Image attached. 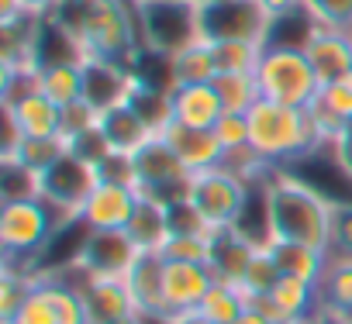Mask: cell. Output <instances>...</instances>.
<instances>
[{
	"label": "cell",
	"instance_id": "obj_24",
	"mask_svg": "<svg viewBox=\"0 0 352 324\" xmlns=\"http://www.w3.org/2000/svg\"><path fill=\"white\" fill-rule=\"evenodd\" d=\"M97 128L104 131V138H107V145L114 148V152H121V155H131V152H138L155 131L142 121V114L124 100V104H118V107H107V111H100V117H97Z\"/></svg>",
	"mask_w": 352,
	"mask_h": 324
},
{
	"label": "cell",
	"instance_id": "obj_3",
	"mask_svg": "<svg viewBox=\"0 0 352 324\" xmlns=\"http://www.w3.org/2000/svg\"><path fill=\"white\" fill-rule=\"evenodd\" d=\"M249 145L273 170H283L290 162H297L300 155L324 145V138L318 135L307 107H287V104H276V100H259L249 111Z\"/></svg>",
	"mask_w": 352,
	"mask_h": 324
},
{
	"label": "cell",
	"instance_id": "obj_4",
	"mask_svg": "<svg viewBox=\"0 0 352 324\" xmlns=\"http://www.w3.org/2000/svg\"><path fill=\"white\" fill-rule=\"evenodd\" d=\"M66 218H59L45 200H18L0 204V248H4V269H18L35 276L42 252Z\"/></svg>",
	"mask_w": 352,
	"mask_h": 324
},
{
	"label": "cell",
	"instance_id": "obj_27",
	"mask_svg": "<svg viewBox=\"0 0 352 324\" xmlns=\"http://www.w3.org/2000/svg\"><path fill=\"white\" fill-rule=\"evenodd\" d=\"M169 76H173V86L211 83V80L218 76L214 59H211V45H208V42H194L190 49L169 56Z\"/></svg>",
	"mask_w": 352,
	"mask_h": 324
},
{
	"label": "cell",
	"instance_id": "obj_28",
	"mask_svg": "<svg viewBox=\"0 0 352 324\" xmlns=\"http://www.w3.org/2000/svg\"><path fill=\"white\" fill-rule=\"evenodd\" d=\"M211 83H214V90L221 97V107L228 114H249L263 100L256 73H218Z\"/></svg>",
	"mask_w": 352,
	"mask_h": 324
},
{
	"label": "cell",
	"instance_id": "obj_42",
	"mask_svg": "<svg viewBox=\"0 0 352 324\" xmlns=\"http://www.w3.org/2000/svg\"><path fill=\"white\" fill-rule=\"evenodd\" d=\"M331 259H352V204L335 207L331 214V245H328Z\"/></svg>",
	"mask_w": 352,
	"mask_h": 324
},
{
	"label": "cell",
	"instance_id": "obj_46",
	"mask_svg": "<svg viewBox=\"0 0 352 324\" xmlns=\"http://www.w3.org/2000/svg\"><path fill=\"white\" fill-rule=\"evenodd\" d=\"M235 324H276V321H273V317H270V314H266L259 303H252V307H249V310H245V314L235 321Z\"/></svg>",
	"mask_w": 352,
	"mask_h": 324
},
{
	"label": "cell",
	"instance_id": "obj_37",
	"mask_svg": "<svg viewBox=\"0 0 352 324\" xmlns=\"http://www.w3.org/2000/svg\"><path fill=\"white\" fill-rule=\"evenodd\" d=\"M8 324H59V314H56L52 293H49V286H45V279H42V276H35L32 293L25 297L21 310H18V314H14V321H8Z\"/></svg>",
	"mask_w": 352,
	"mask_h": 324
},
{
	"label": "cell",
	"instance_id": "obj_12",
	"mask_svg": "<svg viewBox=\"0 0 352 324\" xmlns=\"http://www.w3.org/2000/svg\"><path fill=\"white\" fill-rule=\"evenodd\" d=\"M138 204H142V194L135 187L97 180L94 194L87 197V204L80 211V221L94 231H128Z\"/></svg>",
	"mask_w": 352,
	"mask_h": 324
},
{
	"label": "cell",
	"instance_id": "obj_44",
	"mask_svg": "<svg viewBox=\"0 0 352 324\" xmlns=\"http://www.w3.org/2000/svg\"><path fill=\"white\" fill-rule=\"evenodd\" d=\"M97 117H100V114H97L87 100H76V104L63 107V138H73V135H80V131L94 128V124H97Z\"/></svg>",
	"mask_w": 352,
	"mask_h": 324
},
{
	"label": "cell",
	"instance_id": "obj_47",
	"mask_svg": "<svg viewBox=\"0 0 352 324\" xmlns=\"http://www.w3.org/2000/svg\"><path fill=\"white\" fill-rule=\"evenodd\" d=\"M173 324H211V321H204L201 310H187V314H176Z\"/></svg>",
	"mask_w": 352,
	"mask_h": 324
},
{
	"label": "cell",
	"instance_id": "obj_9",
	"mask_svg": "<svg viewBox=\"0 0 352 324\" xmlns=\"http://www.w3.org/2000/svg\"><path fill=\"white\" fill-rule=\"evenodd\" d=\"M249 190H252V183H245L242 176H235L225 166H214V170H204V173L190 176L187 200L204 214V221L214 231H221V228L239 224V214L249 200Z\"/></svg>",
	"mask_w": 352,
	"mask_h": 324
},
{
	"label": "cell",
	"instance_id": "obj_34",
	"mask_svg": "<svg viewBox=\"0 0 352 324\" xmlns=\"http://www.w3.org/2000/svg\"><path fill=\"white\" fill-rule=\"evenodd\" d=\"M0 200L18 204V200H38V173H32L21 162L0 155Z\"/></svg>",
	"mask_w": 352,
	"mask_h": 324
},
{
	"label": "cell",
	"instance_id": "obj_16",
	"mask_svg": "<svg viewBox=\"0 0 352 324\" xmlns=\"http://www.w3.org/2000/svg\"><path fill=\"white\" fill-rule=\"evenodd\" d=\"M304 56H307L314 76L321 80V86L335 83L352 73V32L314 25L311 35L304 38Z\"/></svg>",
	"mask_w": 352,
	"mask_h": 324
},
{
	"label": "cell",
	"instance_id": "obj_41",
	"mask_svg": "<svg viewBox=\"0 0 352 324\" xmlns=\"http://www.w3.org/2000/svg\"><path fill=\"white\" fill-rule=\"evenodd\" d=\"M314 25L352 32V0H300Z\"/></svg>",
	"mask_w": 352,
	"mask_h": 324
},
{
	"label": "cell",
	"instance_id": "obj_20",
	"mask_svg": "<svg viewBox=\"0 0 352 324\" xmlns=\"http://www.w3.org/2000/svg\"><path fill=\"white\" fill-rule=\"evenodd\" d=\"M169 104H173V121L187 124V128H214L221 121V114H225L214 83L173 86L169 90Z\"/></svg>",
	"mask_w": 352,
	"mask_h": 324
},
{
	"label": "cell",
	"instance_id": "obj_1",
	"mask_svg": "<svg viewBox=\"0 0 352 324\" xmlns=\"http://www.w3.org/2000/svg\"><path fill=\"white\" fill-rule=\"evenodd\" d=\"M49 18L73 35L83 56L118 59L131 66L142 49L131 0H63Z\"/></svg>",
	"mask_w": 352,
	"mask_h": 324
},
{
	"label": "cell",
	"instance_id": "obj_35",
	"mask_svg": "<svg viewBox=\"0 0 352 324\" xmlns=\"http://www.w3.org/2000/svg\"><path fill=\"white\" fill-rule=\"evenodd\" d=\"M283 273L276 269V262H273V255H270V248L263 245V248H256V255H252V262H249V269H245V276H242V283H239V290L245 293V300H249V307L252 303H259L273 286H276V279H280Z\"/></svg>",
	"mask_w": 352,
	"mask_h": 324
},
{
	"label": "cell",
	"instance_id": "obj_7",
	"mask_svg": "<svg viewBox=\"0 0 352 324\" xmlns=\"http://www.w3.org/2000/svg\"><path fill=\"white\" fill-rule=\"evenodd\" d=\"M201 42H270L273 18L263 0H197Z\"/></svg>",
	"mask_w": 352,
	"mask_h": 324
},
{
	"label": "cell",
	"instance_id": "obj_48",
	"mask_svg": "<svg viewBox=\"0 0 352 324\" xmlns=\"http://www.w3.org/2000/svg\"><path fill=\"white\" fill-rule=\"evenodd\" d=\"M107 324H138V314H131V317H121V321H107Z\"/></svg>",
	"mask_w": 352,
	"mask_h": 324
},
{
	"label": "cell",
	"instance_id": "obj_11",
	"mask_svg": "<svg viewBox=\"0 0 352 324\" xmlns=\"http://www.w3.org/2000/svg\"><path fill=\"white\" fill-rule=\"evenodd\" d=\"M135 255H138V245L131 242L128 231H94V228H87L73 269H80L87 276H124L128 266L135 262Z\"/></svg>",
	"mask_w": 352,
	"mask_h": 324
},
{
	"label": "cell",
	"instance_id": "obj_36",
	"mask_svg": "<svg viewBox=\"0 0 352 324\" xmlns=\"http://www.w3.org/2000/svg\"><path fill=\"white\" fill-rule=\"evenodd\" d=\"M35 276H38V273H35ZM35 276L18 273V269H4V273H0V324L14 321V314L21 310L25 297H28L32 286H35Z\"/></svg>",
	"mask_w": 352,
	"mask_h": 324
},
{
	"label": "cell",
	"instance_id": "obj_40",
	"mask_svg": "<svg viewBox=\"0 0 352 324\" xmlns=\"http://www.w3.org/2000/svg\"><path fill=\"white\" fill-rule=\"evenodd\" d=\"M66 152L69 155H76L80 162H87V166H100L104 159H111L114 155V148L107 145V138H104V131L94 124V128H87V131H80V135H73V138H66Z\"/></svg>",
	"mask_w": 352,
	"mask_h": 324
},
{
	"label": "cell",
	"instance_id": "obj_32",
	"mask_svg": "<svg viewBox=\"0 0 352 324\" xmlns=\"http://www.w3.org/2000/svg\"><path fill=\"white\" fill-rule=\"evenodd\" d=\"M4 155L21 162V166H28L32 173H45L52 162H59L66 155V138H28V135H21V141Z\"/></svg>",
	"mask_w": 352,
	"mask_h": 324
},
{
	"label": "cell",
	"instance_id": "obj_30",
	"mask_svg": "<svg viewBox=\"0 0 352 324\" xmlns=\"http://www.w3.org/2000/svg\"><path fill=\"white\" fill-rule=\"evenodd\" d=\"M83 62V59H80ZM80 62H59V66H45L38 69L42 76V93L59 104V107H69L76 100H83V73H80Z\"/></svg>",
	"mask_w": 352,
	"mask_h": 324
},
{
	"label": "cell",
	"instance_id": "obj_49",
	"mask_svg": "<svg viewBox=\"0 0 352 324\" xmlns=\"http://www.w3.org/2000/svg\"><path fill=\"white\" fill-rule=\"evenodd\" d=\"M321 324H349V321H338V317H328V314H324V321H321Z\"/></svg>",
	"mask_w": 352,
	"mask_h": 324
},
{
	"label": "cell",
	"instance_id": "obj_33",
	"mask_svg": "<svg viewBox=\"0 0 352 324\" xmlns=\"http://www.w3.org/2000/svg\"><path fill=\"white\" fill-rule=\"evenodd\" d=\"M218 73H256L263 49L259 42H208Z\"/></svg>",
	"mask_w": 352,
	"mask_h": 324
},
{
	"label": "cell",
	"instance_id": "obj_31",
	"mask_svg": "<svg viewBox=\"0 0 352 324\" xmlns=\"http://www.w3.org/2000/svg\"><path fill=\"white\" fill-rule=\"evenodd\" d=\"M201 317L204 321H211V324H235L245 310H249V300H245V293L239 290V286H232V283H214L211 290H208V297L201 300Z\"/></svg>",
	"mask_w": 352,
	"mask_h": 324
},
{
	"label": "cell",
	"instance_id": "obj_39",
	"mask_svg": "<svg viewBox=\"0 0 352 324\" xmlns=\"http://www.w3.org/2000/svg\"><path fill=\"white\" fill-rule=\"evenodd\" d=\"M159 252L169 262H208L211 259V235H169Z\"/></svg>",
	"mask_w": 352,
	"mask_h": 324
},
{
	"label": "cell",
	"instance_id": "obj_50",
	"mask_svg": "<svg viewBox=\"0 0 352 324\" xmlns=\"http://www.w3.org/2000/svg\"><path fill=\"white\" fill-rule=\"evenodd\" d=\"M349 324H352V321H349Z\"/></svg>",
	"mask_w": 352,
	"mask_h": 324
},
{
	"label": "cell",
	"instance_id": "obj_23",
	"mask_svg": "<svg viewBox=\"0 0 352 324\" xmlns=\"http://www.w3.org/2000/svg\"><path fill=\"white\" fill-rule=\"evenodd\" d=\"M28 138H63V107L52 104L42 90L21 97L18 104H0Z\"/></svg>",
	"mask_w": 352,
	"mask_h": 324
},
{
	"label": "cell",
	"instance_id": "obj_15",
	"mask_svg": "<svg viewBox=\"0 0 352 324\" xmlns=\"http://www.w3.org/2000/svg\"><path fill=\"white\" fill-rule=\"evenodd\" d=\"M214 273L208 262H169L162 266V300H166V314H187L197 310L201 300L208 297V290L214 286Z\"/></svg>",
	"mask_w": 352,
	"mask_h": 324
},
{
	"label": "cell",
	"instance_id": "obj_19",
	"mask_svg": "<svg viewBox=\"0 0 352 324\" xmlns=\"http://www.w3.org/2000/svg\"><path fill=\"white\" fill-rule=\"evenodd\" d=\"M307 111L324 141H335L345 128H352V73L335 83H324Z\"/></svg>",
	"mask_w": 352,
	"mask_h": 324
},
{
	"label": "cell",
	"instance_id": "obj_22",
	"mask_svg": "<svg viewBox=\"0 0 352 324\" xmlns=\"http://www.w3.org/2000/svg\"><path fill=\"white\" fill-rule=\"evenodd\" d=\"M256 248L259 245H252L249 238H242L235 228L214 231L211 235V259H208L214 279L239 286L242 276H245V269H249V262H252V255H256Z\"/></svg>",
	"mask_w": 352,
	"mask_h": 324
},
{
	"label": "cell",
	"instance_id": "obj_8",
	"mask_svg": "<svg viewBox=\"0 0 352 324\" xmlns=\"http://www.w3.org/2000/svg\"><path fill=\"white\" fill-rule=\"evenodd\" d=\"M131 173H135V190L159 204L187 197V187L194 176L162 135H152L138 152H131Z\"/></svg>",
	"mask_w": 352,
	"mask_h": 324
},
{
	"label": "cell",
	"instance_id": "obj_45",
	"mask_svg": "<svg viewBox=\"0 0 352 324\" xmlns=\"http://www.w3.org/2000/svg\"><path fill=\"white\" fill-rule=\"evenodd\" d=\"M63 0H0V11H28V14H52Z\"/></svg>",
	"mask_w": 352,
	"mask_h": 324
},
{
	"label": "cell",
	"instance_id": "obj_25",
	"mask_svg": "<svg viewBox=\"0 0 352 324\" xmlns=\"http://www.w3.org/2000/svg\"><path fill=\"white\" fill-rule=\"evenodd\" d=\"M266 248H270V255H273V262L283 276H300L307 283H321V276L328 269V259H331L321 248L294 245V242H270Z\"/></svg>",
	"mask_w": 352,
	"mask_h": 324
},
{
	"label": "cell",
	"instance_id": "obj_2",
	"mask_svg": "<svg viewBox=\"0 0 352 324\" xmlns=\"http://www.w3.org/2000/svg\"><path fill=\"white\" fill-rule=\"evenodd\" d=\"M266 211H270V242H294L328 252L335 204H328L321 194L276 170L266 180Z\"/></svg>",
	"mask_w": 352,
	"mask_h": 324
},
{
	"label": "cell",
	"instance_id": "obj_5",
	"mask_svg": "<svg viewBox=\"0 0 352 324\" xmlns=\"http://www.w3.org/2000/svg\"><path fill=\"white\" fill-rule=\"evenodd\" d=\"M138 45L155 56H176L201 42V4L197 0H131Z\"/></svg>",
	"mask_w": 352,
	"mask_h": 324
},
{
	"label": "cell",
	"instance_id": "obj_10",
	"mask_svg": "<svg viewBox=\"0 0 352 324\" xmlns=\"http://www.w3.org/2000/svg\"><path fill=\"white\" fill-rule=\"evenodd\" d=\"M97 187V170L80 162L76 155H63L45 173H38V200H45L59 218H80L87 197Z\"/></svg>",
	"mask_w": 352,
	"mask_h": 324
},
{
	"label": "cell",
	"instance_id": "obj_14",
	"mask_svg": "<svg viewBox=\"0 0 352 324\" xmlns=\"http://www.w3.org/2000/svg\"><path fill=\"white\" fill-rule=\"evenodd\" d=\"M259 307L276 324H300V321H321L324 317L318 283H307L300 276H280L276 286L259 300Z\"/></svg>",
	"mask_w": 352,
	"mask_h": 324
},
{
	"label": "cell",
	"instance_id": "obj_26",
	"mask_svg": "<svg viewBox=\"0 0 352 324\" xmlns=\"http://www.w3.org/2000/svg\"><path fill=\"white\" fill-rule=\"evenodd\" d=\"M318 293H321V307L328 317L352 321V259H328Z\"/></svg>",
	"mask_w": 352,
	"mask_h": 324
},
{
	"label": "cell",
	"instance_id": "obj_21",
	"mask_svg": "<svg viewBox=\"0 0 352 324\" xmlns=\"http://www.w3.org/2000/svg\"><path fill=\"white\" fill-rule=\"evenodd\" d=\"M162 252L159 248H138L135 262L124 273L128 293L135 300V310H162L166 314V300H162Z\"/></svg>",
	"mask_w": 352,
	"mask_h": 324
},
{
	"label": "cell",
	"instance_id": "obj_18",
	"mask_svg": "<svg viewBox=\"0 0 352 324\" xmlns=\"http://www.w3.org/2000/svg\"><path fill=\"white\" fill-rule=\"evenodd\" d=\"M159 135L169 141V148L180 155V162L190 173L214 170V166H221V159H225V145L218 141L214 128H187V124L169 121Z\"/></svg>",
	"mask_w": 352,
	"mask_h": 324
},
{
	"label": "cell",
	"instance_id": "obj_38",
	"mask_svg": "<svg viewBox=\"0 0 352 324\" xmlns=\"http://www.w3.org/2000/svg\"><path fill=\"white\" fill-rule=\"evenodd\" d=\"M166 224H169V235H214V228L187 197L166 204Z\"/></svg>",
	"mask_w": 352,
	"mask_h": 324
},
{
	"label": "cell",
	"instance_id": "obj_13",
	"mask_svg": "<svg viewBox=\"0 0 352 324\" xmlns=\"http://www.w3.org/2000/svg\"><path fill=\"white\" fill-rule=\"evenodd\" d=\"M83 73V100L100 114L107 107H118L131 97L135 90V76L124 62L118 59H100V56H83L80 62Z\"/></svg>",
	"mask_w": 352,
	"mask_h": 324
},
{
	"label": "cell",
	"instance_id": "obj_17",
	"mask_svg": "<svg viewBox=\"0 0 352 324\" xmlns=\"http://www.w3.org/2000/svg\"><path fill=\"white\" fill-rule=\"evenodd\" d=\"M76 276L80 279H73V283L80 286V297L87 303L90 324H107V321H121V317L138 314L124 276H87L80 269H76Z\"/></svg>",
	"mask_w": 352,
	"mask_h": 324
},
{
	"label": "cell",
	"instance_id": "obj_29",
	"mask_svg": "<svg viewBox=\"0 0 352 324\" xmlns=\"http://www.w3.org/2000/svg\"><path fill=\"white\" fill-rule=\"evenodd\" d=\"M128 235L138 248H162V242L169 238V224H166V204L152 200V197H142L131 224H128Z\"/></svg>",
	"mask_w": 352,
	"mask_h": 324
},
{
	"label": "cell",
	"instance_id": "obj_43",
	"mask_svg": "<svg viewBox=\"0 0 352 324\" xmlns=\"http://www.w3.org/2000/svg\"><path fill=\"white\" fill-rule=\"evenodd\" d=\"M214 135L218 141L225 145V152H235V148H245L249 145V114H221V121L214 124Z\"/></svg>",
	"mask_w": 352,
	"mask_h": 324
},
{
	"label": "cell",
	"instance_id": "obj_6",
	"mask_svg": "<svg viewBox=\"0 0 352 324\" xmlns=\"http://www.w3.org/2000/svg\"><path fill=\"white\" fill-rule=\"evenodd\" d=\"M256 83L263 100H276L287 107H311V100L321 90V80L314 76L304 49H290V45L263 49V59L256 66Z\"/></svg>",
	"mask_w": 352,
	"mask_h": 324
}]
</instances>
